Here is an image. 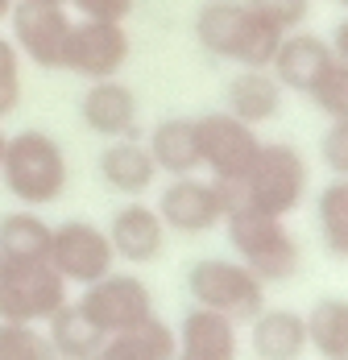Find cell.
<instances>
[{
  "label": "cell",
  "instance_id": "cell-1",
  "mask_svg": "<svg viewBox=\"0 0 348 360\" xmlns=\"http://www.w3.org/2000/svg\"><path fill=\"white\" fill-rule=\"evenodd\" d=\"M195 37L211 58L253 67V71H270L282 46V30L261 21L244 0H208L195 13Z\"/></svg>",
  "mask_w": 348,
  "mask_h": 360
},
{
  "label": "cell",
  "instance_id": "cell-2",
  "mask_svg": "<svg viewBox=\"0 0 348 360\" xmlns=\"http://www.w3.org/2000/svg\"><path fill=\"white\" fill-rule=\"evenodd\" d=\"M220 191L228 199V212L232 207H253V212L286 219L307 199V158L290 141H274V145L261 141V153L249 166V174L237 182H220Z\"/></svg>",
  "mask_w": 348,
  "mask_h": 360
},
{
  "label": "cell",
  "instance_id": "cell-3",
  "mask_svg": "<svg viewBox=\"0 0 348 360\" xmlns=\"http://www.w3.org/2000/svg\"><path fill=\"white\" fill-rule=\"evenodd\" d=\"M0 182L25 207L58 203L70 182V166H67L63 145L50 133H42V129H25V133L8 137L4 158H0Z\"/></svg>",
  "mask_w": 348,
  "mask_h": 360
},
{
  "label": "cell",
  "instance_id": "cell-4",
  "mask_svg": "<svg viewBox=\"0 0 348 360\" xmlns=\"http://www.w3.org/2000/svg\"><path fill=\"white\" fill-rule=\"evenodd\" d=\"M224 228H228V245L237 252V261L244 269H253L266 286L290 282L303 269V249L294 232L286 228V219L253 212V207H232L224 216Z\"/></svg>",
  "mask_w": 348,
  "mask_h": 360
},
{
  "label": "cell",
  "instance_id": "cell-5",
  "mask_svg": "<svg viewBox=\"0 0 348 360\" xmlns=\"http://www.w3.org/2000/svg\"><path fill=\"white\" fill-rule=\"evenodd\" d=\"M187 290H191L195 307L216 311L232 323H249L266 307V282L253 269H244L241 261H228V257L195 261L187 274Z\"/></svg>",
  "mask_w": 348,
  "mask_h": 360
},
{
  "label": "cell",
  "instance_id": "cell-6",
  "mask_svg": "<svg viewBox=\"0 0 348 360\" xmlns=\"http://www.w3.org/2000/svg\"><path fill=\"white\" fill-rule=\"evenodd\" d=\"M67 282L50 261H30V265H8L0 274V319L4 323H46L67 298Z\"/></svg>",
  "mask_w": 348,
  "mask_h": 360
},
{
  "label": "cell",
  "instance_id": "cell-7",
  "mask_svg": "<svg viewBox=\"0 0 348 360\" xmlns=\"http://www.w3.org/2000/svg\"><path fill=\"white\" fill-rule=\"evenodd\" d=\"M13 46L21 58H30L42 71H63V50H67L70 37V13L67 4H54V0H17L13 13Z\"/></svg>",
  "mask_w": 348,
  "mask_h": 360
},
{
  "label": "cell",
  "instance_id": "cell-8",
  "mask_svg": "<svg viewBox=\"0 0 348 360\" xmlns=\"http://www.w3.org/2000/svg\"><path fill=\"white\" fill-rule=\"evenodd\" d=\"M46 261L58 269V278L67 286H92L100 282L104 274H112V245H108V232L96 228L92 219H67L50 232V252Z\"/></svg>",
  "mask_w": 348,
  "mask_h": 360
},
{
  "label": "cell",
  "instance_id": "cell-9",
  "mask_svg": "<svg viewBox=\"0 0 348 360\" xmlns=\"http://www.w3.org/2000/svg\"><path fill=\"white\" fill-rule=\"evenodd\" d=\"M195 129H199V158L211 170L216 182H237L249 174V166L257 162L261 153V137L253 124L237 120L232 112H208V116H195Z\"/></svg>",
  "mask_w": 348,
  "mask_h": 360
},
{
  "label": "cell",
  "instance_id": "cell-10",
  "mask_svg": "<svg viewBox=\"0 0 348 360\" xmlns=\"http://www.w3.org/2000/svg\"><path fill=\"white\" fill-rule=\"evenodd\" d=\"M133 54V41L125 34L120 21H75L67 37V50H63V71L79 75L87 83L96 79H116V71L129 63Z\"/></svg>",
  "mask_w": 348,
  "mask_h": 360
},
{
  "label": "cell",
  "instance_id": "cell-11",
  "mask_svg": "<svg viewBox=\"0 0 348 360\" xmlns=\"http://www.w3.org/2000/svg\"><path fill=\"white\" fill-rule=\"evenodd\" d=\"M79 311L104 335H116V331H129L154 315V294L137 274H104L100 282L83 286Z\"/></svg>",
  "mask_w": 348,
  "mask_h": 360
},
{
  "label": "cell",
  "instance_id": "cell-12",
  "mask_svg": "<svg viewBox=\"0 0 348 360\" xmlns=\"http://www.w3.org/2000/svg\"><path fill=\"white\" fill-rule=\"evenodd\" d=\"M158 216L166 224V232H182V236H199L220 228L228 216V199L216 179H195V174H178L166 182L162 199H158Z\"/></svg>",
  "mask_w": 348,
  "mask_h": 360
},
{
  "label": "cell",
  "instance_id": "cell-13",
  "mask_svg": "<svg viewBox=\"0 0 348 360\" xmlns=\"http://www.w3.org/2000/svg\"><path fill=\"white\" fill-rule=\"evenodd\" d=\"M336 67V54H332V41L307 30H290L282 34V46L270 63V75L282 83V91H299V96H311L315 87L328 79V71Z\"/></svg>",
  "mask_w": 348,
  "mask_h": 360
},
{
  "label": "cell",
  "instance_id": "cell-14",
  "mask_svg": "<svg viewBox=\"0 0 348 360\" xmlns=\"http://www.w3.org/2000/svg\"><path fill=\"white\" fill-rule=\"evenodd\" d=\"M79 120L96 133V137H133L137 141L141 129H137V96L133 87H125L120 79H96L83 100H79Z\"/></svg>",
  "mask_w": 348,
  "mask_h": 360
},
{
  "label": "cell",
  "instance_id": "cell-15",
  "mask_svg": "<svg viewBox=\"0 0 348 360\" xmlns=\"http://www.w3.org/2000/svg\"><path fill=\"white\" fill-rule=\"evenodd\" d=\"M108 245L112 257L129 261V265H149L158 261L166 249V224L158 216V207H145V203H125L112 224H108Z\"/></svg>",
  "mask_w": 348,
  "mask_h": 360
},
{
  "label": "cell",
  "instance_id": "cell-16",
  "mask_svg": "<svg viewBox=\"0 0 348 360\" xmlns=\"http://www.w3.org/2000/svg\"><path fill=\"white\" fill-rule=\"evenodd\" d=\"M174 340H178L174 360H237V352H241L237 323L216 311H204V307H191L182 315Z\"/></svg>",
  "mask_w": 348,
  "mask_h": 360
},
{
  "label": "cell",
  "instance_id": "cell-17",
  "mask_svg": "<svg viewBox=\"0 0 348 360\" xmlns=\"http://www.w3.org/2000/svg\"><path fill=\"white\" fill-rule=\"evenodd\" d=\"M249 348L257 360H303L307 319L290 307H261L249 319Z\"/></svg>",
  "mask_w": 348,
  "mask_h": 360
},
{
  "label": "cell",
  "instance_id": "cell-18",
  "mask_svg": "<svg viewBox=\"0 0 348 360\" xmlns=\"http://www.w3.org/2000/svg\"><path fill=\"white\" fill-rule=\"evenodd\" d=\"M145 149H149L158 174H170V179H178V174H195V170L204 166L195 116H166V120H158Z\"/></svg>",
  "mask_w": 348,
  "mask_h": 360
},
{
  "label": "cell",
  "instance_id": "cell-19",
  "mask_svg": "<svg viewBox=\"0 0 348 360\" xmlns=\"http://www.w3.org/2000/svg\"><path fill=\"white\" fill-rule=\"evenodd\" d=\"M100 179H104L108 191L137 199V195L149 191V182L158 179V166H154L149 149L141 141L116 137V141H108V149L100 153Z\"/></svg>",
  "mask_w": 348,
  "mask_h": 360
},
{
  "label": "cell",
  "instance_id": "cell-20",
  "mask_svg": "<svg viewBox=\"0 0 348 360\" xmlns=\"http://www.w3.org/2000/svg\"><path fill=\"white\" fill-rule=\"evenodd\" d=\"M174 352H178L174 327L162 323L158 315H149L145 323L129 327V331L104 335V344L87 360H174Z\"/></svg>",
  "mask_w": 348,
  "mask_h": 360
},
{
  "label": "cell",
  "instance_id": "cell-21",
  "mask_svg": "<svg viewBox=\"0 0 348 360\" xmlns=\"http://www.w3.org/2000/svg\"><path fill=\"white\" fill-rule=\"evenodd\" d=\"M282 83L270 71H253V67H241V75L228 83V108L237 120L244 124H270L282 116Z\"/></svg>",
  "mask_w": 348,
  "mask_h": 360
},
{
  "label": "cell",
  "instance_id": "cell-22",
  "mask_svg": "<svg viewBox=\"0 0 348 360\" xmlns=\"http://www.w3.org/2000/svg\"><path fill=\"white\" fill-rule=\"evenodd\" d=\"M50 232L54 224L37 216V207H17L0 216V252L8 265H30V261H46L50 252Z\"/></svg>",
  "mask_w": 348,
  "mask_h": 360
},
{
  "label": "cell",
  "instance_id": "cell-23",
  "mask_svg": "<svg viewBox=\"0 0 348 360\" xmlns=\"http://www.w3.org/2000/svg\"><path fill=\"white\" fill-rule=\"evenodd\" d=\"M46 335H50L58 360H87L100 344H104V331L79 311V302H63V307L46 319Z\"/></svg>",
  "mask_w": 348,
  "mask_h": 360
},
{
  "label": "cell",
  "instance_id": "cell-24",
  "mask_svg": "<svg viewBox=\"0 0 348 360\" xmlns=\"http://www.w3.org/2000/svg\"><path fill=\"white\" fill-rule=\"evenodd\" d=\"M307 319V348L319 360H348V298H319Z\"/></svg>",
  "mask_w": 348,
  "mask_h": 360
},
{
  "label": "cell",
  "instance_id": "cell-25",
  "mask_svg": "<svg viewBox=\"0 0 348 360\" xmlns=\"http://www.w3.org/2000/svg\"><path fill=\"white\" fill-rule=\"evenodd\" d=\"M315 224L332 257L348 261V179H332L315 199Z\"/></svg>",
  "mask_w": 348,
  "mask_h": 360
},
{
  "label": "cell",
  "instance_id": "cell-26",
  "mask_svg": "<svg viewBox=\"0 0 348 360\" xmlns=\"http://www.w3.org/2000/svg\"><path fill=\"white\" fill-rule=\"evenodd\" d=\"M0 360H58L46 327L37 323H4L0 319Z\"/></svg>",
  "mask_w": 348,
  "mask_h": 360
},
{
  "label": "cell",
  "instance_id": "cell-27",
  "mask_svg": "<svg viewBox=\"0 0 348 360\" xmlns=\"http://www.w3.org/2000/svg\"><path fill=\"white\" fill-rule=\"evenodd\" d=\"M311 100L328 120H348V67L344 63H336L328 71V79L311 91Z\"/></svg>",
  "mask_w": 348,
  "mask_h": 360
},
{
  "label": "cell",
  "instance_id": "cell-28",
  "mask_svg": "<svg viewBox=\"0 0 348 360\" xmlns=\"http://www.w3.org/2000/svg\"><path fill=\"white\" fill-rule=\"evenodd\" d=\"M21 108V54L8 37H0V120Z\"/></svg>",
  "mask_w": 348,
  "mask_h": 360
},
{
  "label": "cell",
  "instance_id": "cell-29",
  "mask_svg": "<svg viewBox=\"0 0 348 360\" xmlns=\"http://www.w3.org/2000/svg\"><path fill=\"white\" fill-rule=\"evenodd\" d=\"M261 21H270L274 30L290 34V30H303L307 13H311V0H244Z\"/></svg>",
  "mask_w": 348,
  "mask_h": 360
},
{
  "label": "cell",
  "instance_id": "cell-30",
  "mask_svg": "<svg viewBox=\"0 0 348 360\" xmlns=\"http://www.w3.org/2000/svg\"><path fill=\"white\" fill-rule=\"evenodd\" d=\"M319 153H323V166L332 170V179H348V120H332Z\"/></svg>",
  "mask_w": 348,
  "mask_h": 360
},
{
  "label": "cell",
  "instance_id": "cell-31",
  "mask_svg": "<svg viewBox=\"0 0 348 360\" xmlns=\"http://www.w3.org/2000/svg\"><path fill=\"white\" fill-rule=\"evenodd\" d=\"M63 4H70L83 21H120L125 25V17L133 13L137 0H63Z\"/></svg>",
  "mask_w": 348,
  "mask_h": 360
},
{
  "label": "cell",
  "instance_id": "cell-32",
  "mask_svg": "<svg viewBox=\"0 0 348 360\" xmlns=\"http://www.w3.org/2000/svg\"><path fill=\"white\" fill-rule=\"evenodd\" d=\"M328 41H332V54H336V63H344V67H348V13L340 17V25L332 30V37H328Z\"/></svg>",
  "mask_w": 348,
  "mask_h": 360
},
{
  "label": "cell",
  "instance_id": "cell-33",
  "mask_svg": "<svg viewBox=\"0 0 348 360\" xmlns=\"http://www.w3.org/2000/svg\"><path fill=\"white\" fill-rule=\"evenodd\" d=\"M13 4H17V0H0V25L8 21V13H13Z\"/></svg>",
  "mask_w": 348,
  "mask_h": 360
},
{
  "label": "cell",
  "instance_id": "cell-34",
  "mask_svg": "<svg viewBox=\"0 0 348 360\" xmlns=\"http://www.w3.org/2000/svg\"><path fill=\"white\" fill-rule=\"evenodd\" d=\"M4 145H8V133H4V129H0V158H4Z\"/></svg>",
  "mask_w": 348,
  "mask_h": 360
},
{
  "label": "cell",
  "instance_id": "cell-35",
  "mask_svg": "<svg viewBox=\"0 0 348 360\" xmlns=\"http://www.w3.org/2000/svg\"><path fill=\"white\" fill-rule=\"evenodd\" d=\"M4 269H8V261H4V252H0V274H4Z\"/></svg>",
  "mask_w": 348,
  "mask_h": 360
},
{
  "label": "cell",
  "instance_id": "cell-36",
  "mask_svg": "<svg viewBox=\"0 0 348 360\" xmlns=\"http://www.w3.org/2000/svg\"><path fill=\"white\" fill-rule=\"evenodd\" d=\"M340 4H344V8H348V0H340Z\"/></svg>",
  "mask_w": 348,
  "mask_h": 360
},
{
  "label": "cell",
  "instance_id": "cell-37",
  "mask_svg": "<svg viewBox=\"0 0 348 360\" xmlns=\"http://www.w3.org/2000/svg\"><path fill=\"white\" fill-rule=\"evenodd\" d=\"M54 4H63V0H54Z\"/></svg>",
  "mask_w": 348,
  "mask_h": 360
}]
</instances>
